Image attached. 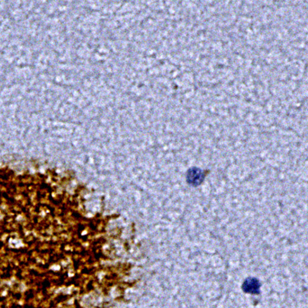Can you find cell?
Listing matches in <instances>:
<instances>
[{
  "instance_id": "obj_1",
  "label": "cell",
  "mask_w": 308,
  "mask_h": 308,
  "mask_svg": "<svg viewBox=\"0 0 308 308\" xmlns=\"http://www.w3.org/2000/svg\"><path fill=\"white\" fill-rule=\"evenodd\" d=\"M261 283L259 280L255 277H248L245 280L242 285V289L245 293L252 294V295H259Z\"/></svg>"
},
{
  "instance_id": "obj_2",
  "label": "cell",
  "mask_w": 308,
  "mask_h": 308,
  "mask_svg": "<svg viewBox=\"0 0 308 308\" xmlns=\"http://www.w3.org/2000/svg\"><path fill=\"white\" fill-rule=\"evenodd\" d=\"M203 176V174L200 169L194 168L188 171L187 179L190 184L199 185L202 182Z\"/></svg>"
}]
</instances>
